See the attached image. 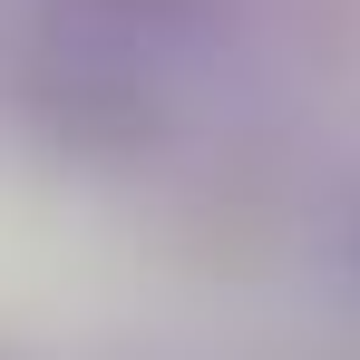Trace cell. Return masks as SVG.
<instances>
[{"label":"cell","mask_w":360,"mask_h":360,"mask_svg":"<svg viewBox=\"0 0 360 360\" xmlns=\"http://www.w3.org/2000/svg\"><path fill=\"white\" fill-rule=\"evenodd\" d=\"M341 273H351V292H360V195H351V214H341Z\"/></svg>","instance_id":"3957f363"},{"label":"cell","mask_w":360,"mask_h":360,"mask_svg":"<svg viewBox=\"0 0 360 360\" xmlns=\"http://www.w3.org/2000/svg\"><path fill=\"white\" fill-rule=\"evenodd\" d=\"M88 10H98V20H117V30H136L146 49H176L185 30H205L224 0H88Z\"/></svg>","instance_id":"7a4b0ae2"},{"label":"cell","mask_w":360,"mask_h":360,"mask_svg":"<svg viewBox=\"0 0 360 360\" xmlns=\"http://www.w3.org/2000/svg\"><path fill=\"white\" fill-rule=\"evenodd\" d=\"M20 108L78 166H136L166 136V49L98 20L88 0H49L20 59Z\"/></svg>","instance_id":"6da1fadb"},{"label":"cell","mask_w":360,"mask_h":360,"mask_svg":"<svg viewBox=\"0 0 360 360\" xmlns=\"http://www.w3.org/2000/svg\"><path fill=\"white\" fill-rule=\"evenodd\" d=\"M0 360H30V351H10V341H0Z\"/></svg>","instance_id":"277c9868"}]
</instances>
